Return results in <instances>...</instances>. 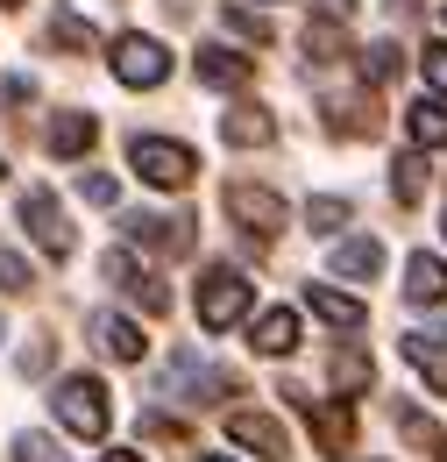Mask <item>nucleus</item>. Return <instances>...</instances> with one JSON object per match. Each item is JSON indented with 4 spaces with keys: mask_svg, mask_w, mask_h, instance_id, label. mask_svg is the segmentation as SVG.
<instances>
[{
    "mask_svg": "<svg viewBox=\"0 0 447 462\" xmlns=\"http://www.w3.org/2000/svg\"><path fill=\"white\" fill-rule=\"evenodd\" d=\"M249 299H256L249 278H242V271H227V263H214V271L199 278V328H206V335L242 328V320H249Z\"/></svg>",
    "mask_w": 447,
    "mask_h": 462,
    "instance_id": "1",
    "label": "nucleus"
},
{
    "mask_svg": "<svg viewBox=\"0 0 447 462\" xmlns=\"http://www.w3.org/2000/svg\"><path fill=\"white\" fill-rule=\"evenodd\" d=\"M128 164L150 178L157 192H178V185H192V171H199V157L185 143H164V135H135L128 143Z\"/></svg>",
    "mask_w": 447,
    "mask_h": 462,
    "instance_id": "2",
    "label": "nucleus"
},
{
    "mask_svg": "<svg viewBox=\"0 0 447 462\" xmlns=\"http://www.w3.org/2000/svg\"><path fill=\"white\" fill-rule=\"evenodd\" d=\"M50 405L78 441H100V434H107V392H100V377H64L50 392Z\"/></svg>",
    "mask_w": 447,
    "mask_h": 462,
    "instance_id": "3",
    "label": "nucleus"
},
{
    "mask_svg": "<svg viewBox=\"0 0 447 462\" xmlns=\"http://www.w3.org/2000/svg\"><path fill=\"white\" fill-rule=\"evenodd\" d=\"M114 79L135 86V93H150V86L170 79V51L157 36H114Z\"/></svg>",
    "mask_w": 447,
    "mask_h": 462,
    "instance_id": "4",
    "label": "nucleus"
},
{
    "mask_svg": "<svg viewBox=\"0 0 447 462\" xmlns=\"http://www.w3.org/2000/svg\"><path fill=\"white\" fill-rule=\"evenodd\" d=\"M227 392V377L199 356V348H178L170 356V370H164V399H185V405H214Z\"/></svg>",
    "mask_w": 447,
    "mask_h": 462,
    "instance_id": "5",
    "label": "nucleus"
},
{
    "mask_svg": "<svg viewBox=\"0 0 447 462\" xmlns=\"http://www.w3.org/2000/svg\"><path fill=\"white\" fill-rule=\"evenodd\" d=\"M100 271H107V285H114V291H128L135 306H150V313H164V306H170V291L157 285V278H150V263H142V256H135L128 242L100 256Z\"/></svg>",
    "mask_w": 447,
    "mask_h": 462,
    "instance_id": "6",
    "label": "nucleus"
},
{
    "mask_svg": "<svg viewBox=\"0 0 447 462\" xmlns=\"http://www.w3.org/2000/svg\"><path fill=\"white\" fill-rule=\"evenodd\" d=\"M221 207L242 221L249 235H278L291 214H284V192H270V185H227L221 192Z\"/></svg>",
    "mask_w": 447,
    "mask_h": 462,
    "instance_id": "7",
    "label": "nucleus"
},
{
    "mask_svg": "<svg viewBox=\"0 0 447 462\" xmlns=\"http://www.w3.org/2000/svg\"><path fill=\"white\" fill-rule=\"evenodd\" d=\"M22 228H29V242L36 249H50V256H71V221H64V207H57L50 192H22Z\"/></svg>",
    "mask_w": 447,
    "mask_h": 462,
    "instance_id": "8",
    "label": "nucleus"
},
{
    "mask_svg": "<svg viewBox=\"0 0 447 462\" xmlns=\"http://www.w3.org/2000/svg\"><path fill=\"white\" fill-rule=\"evenodd\" d=\"M227 441H234V448H256L263 462H284V456H291L284 427H278V420H263V412H227Z\"/></svg>",
    "mask_w": 447,
    "mask_h": 462,
    "instance_id": "9",
    "label": "nucleus"
},
{
    "mask_svg": "<svg viewBox=\"0 0 447 462\" xmlns=\"http://www.w3.org/2000/svg\"><path fill=\"white\" fill-rule=\"evenodd\" d=\"M221 143H234V150H263V143H278V121H270V107H256V100L227 107V115H221Z\"/></svg>",
    "mask_w": 447,
    "mask_h": 462,
    "instance_id": "10",
    "label": "nucleus"
},
{
    "mask_svg": "<svg viewBox=\"0 0 447 462\" xmlns=\"http://www.w3.org/2000/svg\"><path fill=\"white\" fill-rule=\"evenodd\" d=\"M128 249H192V221H164V214H128Z\"/></svg>",
    "mask_w": 447,
    "mask_h": 462,
    "instance_id": "11",
    "label": "nucleus"
},
{
    "mask_svg": "<svg viewBox=\"0 0 447 462\" xmlns=\"http://www.w3.org/2000/svg\"><path fill=\"white\" fill-rule=\"evenodd\" d=\"M334 278H348V285H369L377 271H384V242L377 235H348V242H334Z\"/></svg>",
    "mask_w": 447,
    "mask_h": 462,
    "instance_id": "12",
    "label": "nucleus"
},
{
    "mask_svg": "<svg viewBox=\"0 0 447 462\" xmlns=\"http://www.w3.org/2000/svg\"><path fill=\"white\" fill-rule=\"evenodd\" d=\"M306 306H313V313H320L334 335H355V328L369 320V306H362L355 291H334V285H306Z\"/></svg>",
    "mask_w": 447,
    "mask_h": 462,
    "instance_id": "13",
    "label": "nucleus"
},
{
    "mask_svg": "<svg viewBox=\"0 0 447 462\" xmlns=\"http://www.w3.org/2000/svg\"><path fill=\"white\" fill-rule=\"evenodd\" d=\"M93 348L114 363H142V328L128 313H93Z\"/></svg>",
    "mask_w": 447,
    "mask_h": 462,
    "instance_id": "14",
    "label": "nucleus"
},
{
    "mask_svg": "<svg viewBox=\"0 0 447 462\" xmlns=\"http://www.w3.org/2000/svg\"><path fill=\"white\" fill-rule=\"evenodd\" d=\"M291 399H298V392H291ZM298 405L313 412V441H320L327 456H341V448L355 441V412H348V405H320V399H298Z\"/></svg>",
    "mask_w": 447,
    "mask_h": 462,
    "instance_id": "15",
    "label": "nucleus"
},
{
    "mask_svg": "<svg viewBox=\"0 0 447 462\" xmlns=\"http://www.w3.org/2000/svg\"><path fill=\"white\" fill-rule=\"evenodd\" d=\"M405 299H412V306H441V299H447V263H441V256L419 249V256L405 263Z\"/></svg>",
    "mask_w": 447,
    "mask_h": 462,
    "instance_id": "16",
    "label": "nucleus"
},
{
    "mask_svg": "<svg viewBox=\"0 0 447 462\" xmlns=\"http://www.w3.org/2000/svg\"><path fill=\"white\" fill-rule=\"evenodd\" d=\"M249 342L263 348V356H291V348H298V313H291V306H270V313H256Z\"/></svg>",
    "mask_w": 447,
    "mask_h": 462,
    "instance_id": "17",
    "label": "nucleus"
},
{
    "mask_svg": "<svg viewBox=\"0 0 447 462\" xmlns=\"http://www.w3.org/2000/svg\"><path fill=\"white\" fill-rule=\"evenodd\" d=\"M405 356H412V370L447 399V342H441V335H405Z\"/></svg>",
    "mask_w": 447,
    "mask_h": 462,
    "instance_id": "18",
    "label": "nucleus"
},
{
    "mask_svg": "<svg viewBox=\"0 0 447 462\" xmlns=\"http://www.w3.org/2000/svg\"><path fill=\"white\" fill-rule=\"evenodd\" d=\"M199 79H206V86H242V79H249V58L227 51V43H206V51H199Z\"/></svg>",
    "mask_w": 447,
    "mask_h": 462,
    "instance_id": "19",
    "label": "nucleus"
},
{
    "mask_svg": "<svg viewBox=\"0 0 447 462\" xmlns=\"http://www.w3.org/2000/svg\"><path fill=\"white\" fill-rule=\"evenodd\" d=\"M93 135H100V121H93V115L50 121V150H57V157H86V150H93Z\"/></svg>",
    "mask_w": 447,
    "mask_h": 462,
    "instance_id": "20",
    "label": "nucleus"
},
{
    "mask_svg": "<svg viewBox=\"0 0 447 462\" xmlns=\"http://www.w3.org/2000/svg\"><path fill=\"white\" fill-rule=\"evenodd\" d=\"M405 128H412L419 150H441V143H447V100H419V107L405 115Z\"/></svg>",
    "mask_w": 447,
    "mask_h": 462,
    "instance_id": "21",
    "label": "nucleus"
},
{
    "mask_svg": "<svg viewBox=\"0 0 447 462\" xmlns=\"http://www.w3.org/2000/svg\"><path fill=\"white\" fill-rule=\"evenodd\" d=\"M397 427H405V441H419V448H433V456H441V448H447V434H441V427H433V420H426V412H412V405L397 412Z\"/></svg>",
    "mask_w": 447,
    "mask_h": 462,
    "instance_id": "22",
    "label": "nucleus"
},
{
    "mask_svg": "<svg viewBox=\"0 0 447 462\" xmlns=\"http://www.w3.org/2000/svg\"><path fill=\"white\" fill-rule=\"evenodd\" d=\"M334 384H341V392H369V356H362V348L334 356Z\"/></svg>",
    "mask_w": 447,
    "mask_h": 462,
    "instance_id": "23",
    "label": "nucleus"
},
{
    "mask_svg": "<svg viewBox=\"0 0 447 462\" xmlns=\"http://www.w3.org/2000/svg\"><path fill=\"white\" fill-rule=\"evenodd\" d=\"M391 192L405 199V207H412V199L426 192V164H419V157H397V178H391Z\"/></svg>",
    "mask_w": 447,
    "mask_h": 462,
    "instance_id": "24",
    "label": "nucleus"
},
{
    "mask_svg": "<svg viewBox=\"0 0 447 462\" xmlns=\"http://www.w3.org/2000/svg\"><path fill=\"white\" fill-rule=\"evenodd\" d=\"M306 221H313V228H320V235H334L341 221H348V199H334V192H320V199L306 207Z\"/></svg>",
    "mask_w": 447,
    "mask_h": 462,
    "instance_id": "25",
    "label": "nucleus"
},
{
    "mask_svg": "<svg viewBox=\"0 0 447 462\" xmlns=\"http://www.w3.org/2000/svg\"><path fill=\"white\" fill-rule=\"evenodd\" d=\"M362 79H377V86L397 79V43H369V51H362Z\"/></svg>",
    "mask_w": 447,
    "mask_h": 462,
    "instance_id": "26",
    "label": "nucleus"
},
{
    "mask_svg": "<svg viewBox=\"0 0 447 462\" xmlns=\"http://www.w3.org/2000/svg\"><path fill=\"white\" fill-rule=\"evenodd\" d=\"M50 36H57V43H71V51H93V43H100V36H93V29L78 22V14H57V22H50Z\"/></svg>",
    "mask_w": 447,
    "mask_h": 462,
    "instance_id": "27",
    "label": "nucleus"
},
{
    "mask_svg": "<svg viewBox=\"0 0 447 462\" xmlns=\"http://www.w3.org/2000/svg\"><path fill=\"white\" fill-rule=\"evenodd\" d=\"M419 71H426V86L447 100V43H426V58H419Z\"/></svg>",
    "mask_w": 447,
    "mask_h": 462,
    "instance_id": "28",
    "label": "nucleus"
},
{
    "mask_svg": "<svg viewBox=\"0 0 447 462\" xmlns=\"http://www.w3.org/2000/svg\"><path fill=\"white\" fill-rule=\"evenodd\" d=\"M78 192H86L93 207H114V199H121V185H114L107 171H86V178H78Z\"/></svg>",
    "mask_w": 447,
    "mask_h": 462,
    "instance_id": "29",
    "label": "nucleus"
},
{
    "mask_svg": "<svg viewBox=\"0 0 447 462\" xmlns=\"http://www.w3.org/2000/svg\"><path fill=\"white\" fill-rule=\"evenodd\" d=\"M0 291H29V263L14 249H0Z\"/></svg>",
    "mask_w": 447,
    "mask_h": 462,
    "instance_id": "30",
    "label": "nucleus"
},
{
    "mask_svg": "<svg viewBox=\"0 0 447 462\" xmlns=\"http://www.w3.org/2000/svg\"><path fill=\"white\" fill-rule=\"evenodd\" d=\"M227 29H234V36H249V43H263V36H270V29H263L256 14H242V7H227Z\"/></svg>",
    "mask_w": 447,
    "mask_h": 462,
    "instance_id": "31",
    "label": "nucleus"
},
{
    "mask_svg": "<svg viewBox=\"0 0 447 462\" xmlns=\"http://www.w3.org/2000/svg\"><path fill=\"white\" fill-rule=\"evenodd\" d=\"M14 456H22V462H50V441H43V434H22Z\"/></svg>",
    "mask_w": 447,
    "mask_h": 462,
    "instance_id": "32",
    "label": "nucleus"
},
{
    "mask_svg": "<svg viewBox=\"0 0 447 462\" xmlns=\"http://www.w3.org/2000/svg\"><path fill=\"white\" fill-rule=\"evenodd\" d=\"M107 462H142V456H128V448H114V456H107Z\"/></svg>",
    "mask_w": 447,
    "mask_h": 462,
    "instance_id": "33",
    "label": "nucleus"
},
{
    "mask_svg": "<svg viewBox=\"0 0 447 462\" xmlns=\"http://www.w3.org/2000/svg\"><path fill=\"white\" fill-rule=\"evenodd\" d=\"M199 462H227V456H199Z\"/></svg>",
    "mask_w": 447,
    "mask_h": 462,
    "instance_id": "34",
    "label": "nucleus"
},
{
    "mask_svg": "<svg viewBox=\"0 0 447 462\" xmlns=\"http://www.w3.org/2000/svg\"><path fill=\"white\" fill-rule=\"evenodd\" d=\"M0 7H14V0H0Z\"/></svg>",
    "mask_w": 447,
    "mask_h": 462,
    "instance_id": "35",
    "label": "nucleus"
},
{
    "mask_svg": "<svg viewBox=\"0 0 447 462\" xmlns=\"http://www.w3.org/2000/svg\"><path fill=\"white\" fill-rule=\"evenodd\" d=\"M0 178H7V164H0Z\"/></svg>",
    "mask_w": 447,
    "mask_h": 462,
    "instance_id": "36",
    "label": "nucleus"
},
{
    "mask_svg": "<svg viewBox=\"0 0 447 462\" xmlns=\"http://www.w3.org/2000/svg\"><path fill=\"white\" fill-rule=\"evenodd\" d=\"M441 462H447V448H441Z\"/></svg>",
    "mask_w": 447,
    "mask_h": 462,
    "instance_id": "37",
    "label": "nucleus"
}]
</instances>
